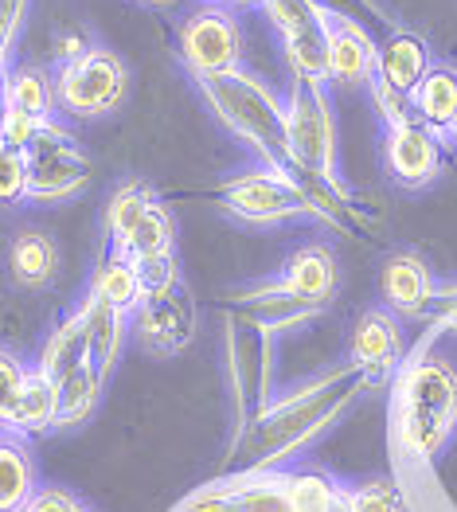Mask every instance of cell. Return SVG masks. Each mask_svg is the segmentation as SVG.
I'll list each match as a JSON object with an SVG mask.
<instances>
[{"label": "cell", "instance_id": "6", "mask_svg": "<svg viewBox=\"0 0 457 512\" xmlns=\"http://www.w3.org/2000/svg\"><path fill=\"white\" fill-rule=\"evenodd\" d=\"M215 204L239 223L250 227H274L309 215V200L290 172H278L270 165H254L215 184Z\"/></svg>", "mask_w": 457, "mask_h": 512}, {"label": "cell", "instance_id": "23", "mask_svg": "<svg viewBox=\"0 0 457 512\" xmlns=\"http://www.w3.org/2000/svg\"><path fill=\"white\" fill-rule=\"evenodd\" d=\"M286 501L290 512H348V481L325 466H290L286 470Z\"/></svg>", "mask_w": 457, "mask_h": 512}, {"label": "cell", "instance_id": "33", "mask_svg": "<svg viewBox=\"0 0 457 512\" xmlns=\"http://www.w3.org/2000/svg\"><path fill=\"white\" fill-rule=\"evenodd\" d=\"M28 372H32V368H28L16 352H8V348L0 344V430L8 427V415H12V407H16L20 391H24Z\"/></svg>", "mask_w": 457, "mask_h": 512}, {"label": "cell", "instance_id": "1", "mask_svg": "<svg viewBox=\"0 0 457 512\" xmlns=\"http://www.w3.org/2000/svg\"><path fill=\"white\" fill-rule=\"evenodd\" d=\"M368 391H372L368 380L348 360L329 364L286 391H274L270 407L262 411L258 427L231 470H290L297 466V458L313 442H321Z\"/></svg>", "mask_w": 457, "mask_h": 512}, {"label": "cell", "instance_id": "42", "mask_svg": "<svg viewBox=\"0 0 457 512\" xmlns=\"http://www.w3.org/2000/svg\"><path fill=\"white\" fill-rule=\"evenodd\" d=\"M153 4H161V0H153Z\"/></svg>", "mask_w": 457, "mask_h": 512}, {"label": "cell", "instance_id": "19", "mask_svg": "<svg viewBox=\"0 0 457 512\" xmlns=\"http://www.w3.org/2000/svg\"><path fill=\"white\" fill-rule=\"evenodd\" d=\"M86 360H94V352H90V333H86L83 309L75 305V309L63 313L59 325L47 333V341H43L40 356H36L32 368H36L40 376H47L51 384H59L63 376H71ZM94 364H98V360H94Z\"/></svg>", "mask_w": 457, "mask_h": 512}, {"label": "cell", "instance_id": "39", "mask_svg": "<svg viewBox=\"0 0 457 512\" xmlns=\"http://www.w3.org/2000/svg\"><path fill=\"white\" fill-rule=\"evenodd\" d=\"M4 122H8V98H4V83H0V137H4Z\"/></svg>", "mask_w": 457, "mask_h": 512}, {"label": "cell", "instance_id": "14", "mask_svg": "<svg viewBox=\"0 0 457 512\" xmlns=\"http://www.w3.org/2000/svg\"><path fill=\"white\" fill-rule=\"evenodd\" d=\"M196 301L188 294V286H172L165 294H149V298L137 305V313L129 317V329L137 333V341L145 344L149 352H161V356H176L184 352L192 337H196Z\"/></svg>", "mask_w": 457, "mask_h": 512}, {"label": "cell", "instance_id": "9", "mask_svg": "<svg viewBox=\"0 0 457 512\" xmlns=\"http://www.w3.org/2000/svg\"><path fill=\"white\" fill-rule=\"evenodd\" d=\"M430 67V47L415 32H391L383 43H375V71L368 86L383 126L411 118V94Z\"/></svg>", "mask_w": 457, "mask_h": 512}, {"label": "cell", "instance_id": "22", "mask_svg": "<svg viewBox=\"0 0 457 512\" xmlns=\"http://www.w3.org/2000/svg\"><path fill=\"white\" fill-rule=\"evenodd\" d=\"M4 430L16 434V438H24V442H36L43 434L59 430V387L32 368Z\"/></svg>", "mask_w": 457, "mask_h": 512}, {"label": "cell", "instance_id": "15", "mask_svg": "<svg viewBox=\"0 0 457 512\" xmlns=\"http://www.w3.org/2000/svg\"><path fill=\"white\" fill-rule=\"evenodd\" d=\"M223 309L247 317L250 325L266 329L270 337L293 333V329H301L305 321H313L317 313H325V305H317V301L286 290L278 278H262V282H247L243 290H231L227 301H223Z\"/></svg>", "mask_w": 457, "mask_h": 512}, {"label": "cell", "instance_id": "36", "mask_svg": "<svg viewBox=\"0 0 457 512\" xmlns=\"http://www.w3.org/2000/svg\"><path fill=\"white\" fill-rule=\"evenodd\" d=\"M137 270H141V286H145V298H149V294H165V290H172V286H180V282H184V278H180V266H176V255L153 258V262H141Z\"/></svg>", "mask_w": 457, "mask_h": 512}, {"label": "cell", "instance_id": "35", "mask_svg": "<svg viewBox=\"0 0 457 512\" xmlns=\"http://www.w3.org/2000/svg\"><path fill=\"white\" fill-rule=\"evenodd\" d=\"M24 512H98V509H90L83 497L75 489H67V485H43Z\"/></svg>", "mask_w": 457, "mask_h": 512}, {"label": "cell", "instance_id": "34", "mask_svg": "<svg viewBox=\"0 0 457 512\" xmlns=\"http://www.w3.org/2000/svg\"><path fill=\"white\" fill-rule=\"evenodd\" d=\"M438 333L457 337V282L438 286V298H434V309H430V317H426V337H422V341L434 344Z\"/></svg>", "mask_w": 457, "mask_h": 512}, {"label": "cell", "instance_id": "4", "mask_svg": "<svg viewBox=\"0 0 457 512\" xmlns=\"http://www.w3.org/2000/svg\"><path fill=\"white\" fill-rule=\"evenodd\" d=\"M274 337L258 325H250L247 317L227 313L223 321V376L231 391V438H227V454H223V470L235 466V458L243 454L247 438L254 434L262 411L270 407L278 376H274Z\"/></svg>", "mask_w": 457, "mask_h": 512}, {"label": "cell", "instance_id": "8", "mask_svg": "<svg viewBox=\"0 0 457 512\" xmlns=\"http://www.w3.org/2000/svg\"><path fill=\"white\" fill-rule=\"evenodd\" d=\"M55 102L59 110H67L71 118H106L122 106L125 90H129V71L110 47H90L86 55L59 63L55 67Z\"/></svg>", "mask_w": 457, "mask_h": 512}, {"label": "cell", "instance_id": "30", "mask_svg": "<svg viewBox=\"0 0 457 512\" xmlns=\"http://www.w3.org/2000/svg\"><path fill=\"white\" fill-rule=\"evenodd\" d=\"M110 251H122L137 266L141 262H153V258L176 255V223H172V212H168L165 204H153V212L129 231V239H125L122 247H110Z\"/></svg>", "mask_w": 457, "mask_h": 512}, {"label": "cell", "instance_id": "11", "mask_svg": "<svg viewBox=\"0 0 457 512\" xmlns=\"http://www.w3.org/2000/svg\"><path fill=\"white\" fill-rule=\"evenodd\" d=\"M407 356H411L407 329H403V321L391 309L372 305V309H364L352 321L348 356L344 360L368 380V387H391L395 372L407 364Z\"/></svg>", "mask_w": 457, "mask_h": 512}, {"label": "cell", "instance_id": "7", "mask_svg": "<svg viewBox=\"0 0 457 512\" xmlns=\"http://www.w3.org/2000/svg\"><path fill=\"white\" fill-rule=\"evenodd\" d=\"M24 157H28V204H67L79 200L90 184V157L59 118H51L28 141Z\"/></svg>", "mask_w": 457, "mask_h": 512}, {"label": "cell", "instance_id": "31", "mask_svg": "<svg viewBox=\"0 0 457 512\" xmlns=\"http://www.w3.org/2000/svg\"><path fill=\"white\" fill-rule=\"evenodd\" d=\"M348 512H407V493L395 477H368L348 485Z\"/></svg>", "mask_w": 457, "mask_h": 512}, {"label": "cell", "instance_id": "25", "mask_svg": "<svg viewBox=\"0 0 457 512\" xmlns=\"http://www.w3.org/2000/svg\"><path fill=\"white\" fill-rule=\"evenodd\" d=\"M86 294H94L98 301L114 305L118 313L133 317L137 305L145 301V286H141V270H137V262L125 258L122 251H110V247H106V255H102V262H98V270H94Z\"/></svg>", "mask_w": 457, "mask_h": 512}, {"label": "cell", "instance_id": "3", "mask_svg": "<svg viewBox=\"0 0 457 512\" xmlns=\"http://www.w3.org/2000/svg\"><path fill=\"white\" fill-rule=\"evenodd\" d=\"M196 86H200L204 102L215 110V118L258 157V165H270V169L293 176L286 98H278V90H270L258 75H250L243 67L223 71V75H204V79H196Z\"/></svg>", "mask_w": 457, "mask_h": 512}, {"label": "cell", "instance_id": "38", "mask_svg": "<svg viewBox=\"0 0 457 512\" xmlns=\"http://www.w3.org/2000/svg\"><path fill=\"white\" fill-rule=\"evenodd\" d=\"M90 47H94V40L86 36L83 28H63V32H55V59H59V63L79 59Z\"/></svg>", "mask_w": 457, "mask_h": 512}, {"label": "cell", "instance_id": "13", "mask_svg": "<svg viewBox=\"0 0 457 512\" xmlns=\"http://www.w3.org/2000/svg\"><path fill=\"white\" fill-rule=\"evenodd\" d=\"M442 165H446L442 137L415 122V114L383 126V169L399 188L418 192V188L434 184L442 176Z\"/></svg>", "mask_w": 457, "mask_h": 512}, {"label": "cell", "instance_id": "20", "mask_svg": "<svg viewBox=\"0 0 457 512\" xmlns=\"http://www.w3.org/2000/svg\"><path fill=\"white\" fill-rule=\"evenodd\" d=\"M43 489L32 442L0 430V512H24Z\"/></svg>", "mask_w": 457, "mask_h": 512}, {"label": "cell", "instance_id": "41", "mask_svg": "<svg viewBox=\"0 0 457 512\" xmlns=\"http://www.w3.org/2000/svg\"><path fill=\"white\" fill-rule=\"evenodd\" d=\"M450 137H454V141H457V122H454V129H450Z\"/></svg>", "mask_w": 457, "mask_h": 512}, {"label": "cell", "instance_id": "2", "mask_svg": "<svg viewBox=\"0 0 457 512\" xmlns=\"http://www.w3.org/2000/svg\"><path fill=\"white\" fill-rule=\"evenodd\" d=\"M387 434L395 454L430 470L457 438V364L434 344L418 341L407 364L391 380L387 399Z\"/></svg>", "mask_w": 457, "mask_h": 512}, {"label": "cell", "instance_id": "21", "mask_svg": "<svg viewBox=\"0 0 457 512\" xmlns=\"http://www.w3.org/2000/svg\"><path fill=\"white\" fill-rule=\"evenodd\" d=\"M59 247L43 231H16L8 243V274L20 290H47L59 278Z\"/></svg>", "mask_w": 457, "mask_h": 512}, {"label": "cell", "instance_id": "5", "mask_svg": "<svg viewBox=\"0 0 457 512\" xmlns=\"http://www.w3.org/2000/svg\"><path fill=\"white\" fill-rule=\"evenodd\" d=\"M286 137H290V161L297 184H325L348 188L336 165V122L329 86L290 79L286 94Z\"/></svg>", "mask_w": 457, "mask_h": 512}, {"label": "cell", "instance_id": "26", "mask_svg": "<svg viewBox=\"0 0 457 512\" xmlns=\"http://www.w3.org/2000/svg\"><path fill=\"white\" fill-rule=\"evenodd\" d=\"M110 384V372H102L94 360L79 364L71 376L59 380V430L83 427L86 419L98 411L102 403V391Z\"/></svg>", "mask_w": 457, "mask_h": 512}, {"label": "cell", "instance_id": "37", "mask_svg": "<svg viewBox=\"0 0 457 512\" xmlns=\"http://www.w3.org/2000/svg\"><path fill=\"white\" fill-rule=\"evenodd\" d=\"M24 12H28V0H0V63H8V55H12Z\"/></svg>", "mask_w": 457, "mask_h": 512}, {"label": "cell", "instance_id": "32", "mask_svg": "<svg viewBox=\"0 0 457 512\" xmlns=\"http://www.w3.org/2000/svg\"><path fill=\"white\" fill-rule=\"evenodd\" d=\"M28 204V157L0 137V208Z\"/></svg>", "mask_w": 457, "mask_h": 512}, {"label": "cell", "instance_id": "17", "mask_svg": "<svg viewBox=\"0 0 457 512\" xmlns=\"http://www.w3.org/2000/svg\"><path fill=\"white\" fill-rule=\"evenodd\" d=\"M325 67L329 83L364 86L375 71V40L344 12L325 4Z\"/></svg>", "mask_w": 457, "mask_h": 512}, {"label": "cell", "instance_id": "29", "mask_svg": "<svg viewBox=\"0 0 457 512\" xmlns=\"http://www.w3.org/2000/svg\"><path fill=\"white\" fill-rule=\"evenodd\" d=\"M4 98L8 110L28 114L36 122H51L59 102H55V79L43 67H8L4 75Z\"/></svg>", "mask_w": 457, "mask_h": 512}, {"label": "cell", "instance_id": "27", "mask_svg": "<svg viewBox=\"0 0 457 512\" xmlns=\"http://www.w3.org/2000/svg\"><path fill=\"white\" fill-rule=\"evenodd\" d=\"M79 309H83L86 333H90V352H94L98 368L114 376L118 356H122V348H125V337H129V317L118 313L114 305L98 301L94 294H86V298L79 301Z\"/></svg>", "mask_w": 457, "mask_h": 512}, {"label": "cell", "instance_id": "10", "mask_svg": "<svg viewBox=\"0 0 457 512\" xmlns=\"http://www.w3.org/2000/svg\"><path fill=\"white\" fill-rule=\"evenodd\" d=\"M172 512H290L286 470L215 473L200 489H192Z\"/></svg>", "mask_w": 457, "mask_h": 512}, {"label": "cell", "instance_id": "24", "mask_svg": "<svg viewBox=\"0 0 457 512\" xmlns=\"http://www.w3.org/2000/svg\"><path fill=\"white\" fill-rule=\"evenodd\" d=\"M411 114L415 122L426 129H434L438 137H450V129L457 122V71L454 67H430L426 79L415 86L411 94Z\"/></svg>", "mask_w": 457, "mask_h": 512}, {"label": "cell", "instance_id": "40", "mask_svg": "<svg viewBox=\"0 0 457 512\" xmlns=\"http://www.w3.org/2000/svg\"><path fill=\"white\" fill-rule=\"evenodd\" d=\"M211 4H262V0H211Z\"/></svg>", "mask_w": 457, "mask_h": 512}, {"label": "cell", "instance_id": "28", "mask_svg": "<svg viewBox=\"0 0 457 512\" xmlns=\"http://www.w3.org/2000/svg\"><path fill=\"white\" fill-rule=\"evenodd\" d=\"M153 204H161V196L145 184V180H122L110 200H106V212H102V235H106V247H122L129 239V231L153 212Z\"/></svg>", "mask_w": 457, "mask_h": 512}, {"label": "cell", "instance_id": "12", "mask_svg": "<svg viewBox=\"0 0 457 512\" xmlns=\"http://www.w3.org/2000/svg\"><path fill=\"white\" fill-rule=\"evenodd\" d=\"M180 55L192 71V79L223 75L243 67V32L239 20L223 4H200L180 24Z\"/></svg>", "mask_w": 457, "mask_h": 512}, {"label": "cell", "instance_id": "18", "mask_svg": "<svg viewBox=\"0 0 457 512\" xmlns=\"http://www.w3.org/2000/svg\"><path fill=\"white\" fill-rule=\"evenodd\" d=\"M286 290L301 294V298L317 301V305H329L336 298V286H340V266L329 243H301L282 270L274 274Z\"/></svg>", "mask_w": 457, "mask_h": 512}, {"label": "cell", "instance_id": "16", "mask_svg": "<svg viewBox=\"0 0 457 512\" xmlns=\"http://www.w3.org/2000/svg\"><path fill=\"white\" fill-rule=\"evenodd\" d=\"M438 298V278L418 251H391L379 266V305L399 321H426Z\"/></svg>", "mask_w": 457, "mask_h": 512}]
</instances>
